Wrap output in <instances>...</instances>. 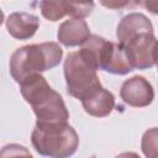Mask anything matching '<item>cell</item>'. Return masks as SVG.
Returning <instances> with one entry per match:
<instances>
[{"instance_id": "8fae6325", "label": "cell", "mask_w": 158, "mask_h": 158, "mask_svg": "<svg viewBox=\"0 0 158 158\" xmlns=\"http://www.w3.org/2000/svg\"><path fill=\"white\" fill-rule=\"evenodd\" d=\"M38 27V17L27 12H12L6 20V28L10 36L21 41L31 38L36 33Z\"/></svg>"}, {"instance_id": "52a82bcc", "label": "cell", "mask_w": 158, "mask_h": 158, "mask_svg": "<svg viewBox=\"0 0 158 158\" xmlns=\"http://www.w3.org/2000/svg\"><path fill=\"white\" fill-rule=\"evenodd\" d=\"M93 2H68V1H41L42 16L48 21H58L69 15L72 19L84 20L93 10Z\"/></svg>"}, {"instance_id": "3957f363", "label": "cell", "mask_w": 158, "mask_h": 158, "mask_svg": "<svg viewBox=\"0 0 158 158\" xmlns=\"http://www.w3.org/2000/svg\"><path fill=\"white\" fill-rule=\"evenodd\" d=\"M31 142L37 153L48 158H69L79 147L77 131L67 122L51 126H35Z\"/></svg>"}, {"instance_id": "5b68a950", "label": "cell", "mask_w": 158, "mask_h": 158, "mask_svg": "<svg viewBox=\"0 0 158 158\" xmlns=\"http://www.w3.org/2000/svg\"><path fill=\"white\" fill-rule=\"evenodd\" d=\"M133 69L154 67L157 59V40L153 32H143L122 44Z\"/></svg>"}, {"instance_id": "6da1fadb", "label": "cell", "mask_w": 158, "mask_h": 158, "mask_svg": "<svg viewBox=\"0 0 158 158\" xmlns=\"http://www.w3.org/2000/svg\"><path fill=\"white\" fill-rule=\"evenodd\" d=\"M20 84V91L37 117L36 126L67 123L69 111L62 96L53 90L41 74H32Z\"/></svg>"}, {"instance_id": "4fadbf2b", "label": "cell", "mask_w": 158, "mask_h": 158, "mask_svg": "<svg viewBox=\"0 0 158 158\" xmlns=\"http://www.w3.org/2000/svg\"><path fill=\"white\" fill-rule=\"evenodd\" d=\"M141 147L146 157L157 158V128L156 127H152L151 130L144 132L142 137Z\"/></svg>"}, {"instance_id": "7c38bea8", "label": "cell", "mask_w": 158, "mask_h": 158, "mask_svg": "<svg viewBox=\"0 0 158 158\" xmlns=\"http://www.w3.org/2000/svg\"><path fill=\"white\" fill-rule=\"evenodd\" d=\"M81 105L86 114L94 117H106L115 107V96L112 93L101 86L89 98L81 101Z\"/></svg>"}, {"instance_id": "5bb4252c", "label": "cell", "mask_w": 158, "mask_h": 158, "mask_svg": "<svg viewBox=\"0 0 158 158\" xmlns=\"http://www.w3.org/2000/svg\"><path fill=\"white\" fill-rule=\"evenodd\" d=\"M0 158H33L31 152L19 143H10L0 149Z\"/></svg>"}, {"instance_id": "7a4b0ae2", "label": "cell", "mask_w": 158, "mask_h": 158, "mask_svg": "<svg viewBox=\"0 0 158 158\" xmlns=\"http://www.w3.org/2000/svg\"><path fill=\"white\" fill-rule=\"evenodd\" d=\"M63 57V49L57 42L27 44L17 48L10 57V74L16 83H21L32 74L57 67Z\"/></svg>"}, {"instance_id": "9a60e30c", "label": "cell", "mask_w": 158, "mask_h": 158, "mask_svg": "<svg viewBox=\"0 0 158 158\" xmlns=\"http://www.w3.org/2000/svg\"><path fill=\"white\" fill-rule=\"evenodd\" d=\"M115 158H141V157L135 152H123V153H120L118 156H116Z\"/></svg>"}, {"instance_id": "2e32d148", "label": "cell", "mask_w": 158, "mask_h": 158, "mask_svg": "<svg viewBox=\"0 0 158 158\" xmlns=\"http://www.w3.org/2000/svg\"><path fill=\"white\" fill-rule=\"evenodd\" d=\"M4 19H5V15H4V12H2V10H1V7H0V26H1V23L4 22Z\"/></svg>"}, {"instance_id": "8992f818", "label": "cell", "mask_w": 158, "mask_h": 158, "mask_svg": "<svg viewBox=\"0 0 158 158\" xmlns=\"http://www.w3.org/2000/svg\"><path fill=\"white\" fill-rule=\"evenodd\" d=\"M120 96L125 104L132 107H146L154 99L152 84L142 75L126 79L120 89Z\"/></svg>"}, {"instance_id": "277c9868", "label": "cell", "mask_w": 158, "mask_h": 158, "mask_svg": "<svg viewBox=\"0 0 158 158\" xmlns=\"http://www.w3.org/2000/svg\"><path fill=\"white\" fill-rule=\"evenodd\" d=\"M63 69L68 94L80 101L85 100L102 86L96 70L81 58L79 52L68 53Z\"/></svg>"}, {"instance_id": "ba28073f", "label": "cell", "mask_w": 158, "mask_h": 158, "mask_svg": "<svg viewBox=\"0 0 158 158\" xmlns=\"http://www.w3.org/2000/svg\"><path fill=\"white\" fill-rule=\"evenodd\" d=\"M100 70L116 75H125L133 70L122 44L118 42L106 41L101 57Z\"/></svg>"}, {"instance_id": "30bf717a", "label": "cell", "mask_w": 158, "mask_h": 158, "mask_svg": "<svg viewBox=\"0 0 158 158\" xmlns=\"http://www.w3.org/2000/svg\"><path fill=\"white\" fill-rule=\"evenodd\" d=\"M90 37V28L85 20L70 19L63 21L57 31L58 41L65 47L81 46Z\"/></svg>"}, {"instance_id": "9c48e42d", "label": "cell", "mask_w": 158, "mask_h": 158, "mask_svg": "<svg viewBox=\"0 0 158 158\" xmlns=\"http://www.w3.org/2000/svg\"><path fill=\"white\" fill-rule=\"evenodd\" d=\"M143 32H153L152 22L139 12H131L121 19L116 28V37L120 44H125L135 36Z\"/></svg>"}]
</instances>
